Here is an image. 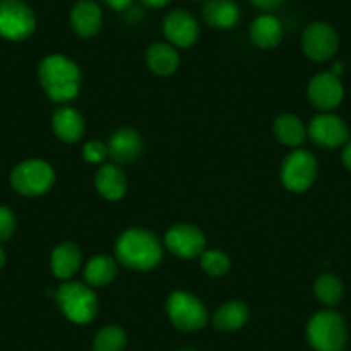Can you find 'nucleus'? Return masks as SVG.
Wrapping results in <instances>:
<instances>
[{"label": "nucleus", "mask_w": 351, "mask_h": 351, "mask_svg": "<svg viewBox=\"0 0 351 351\" xmlns=\"http://www.w3.org/2000/svg\"><path fill=\"white\" fill-rule=\"evenodd\" d=\"M162 256L160 239L148 229H126L116 241V260L131 271H152L162 262Z\"/></svg>", "instance_id": "1"}, {"label": "nucleus", "mask_w": 351, "mask_h": 351, "mask_svg": "<svg viewBox=\"0 0 351 351\" xmlns=\"http://www.w3.org/2000/svg\"><path fill=\"white\" fill-rule=\"evenodd\" d=\"M38 80L50 100L66 104L76 99L81 88V71L69 57L52 53L38 66Z\"/></svg>", "instance_id": "2"}, {"label": "nucleus", "mask_w": 351, "mask_h": 351, "mask_svg": "<svg viewBox=\"0 0 351 351\" xmlns=\"http://www.w3.org/2000/svg\"><path fill=\"white\" fill-rule=\"evenodd\" d=\"M56 302L62 315L77 326L92 322L97 315V308H99L93 288L83 285V282H64L56 291Z\"/></svg>", "instance_id": "3"}, {"label": "nucleus", "mask_w": 351, "mask_h": 351, "mask_svg": "<svg viewBox=\"0 0 351 351\" xmlns=\"http://www.w3.org/2000/svg\"><path fill=\"white\" fill-rule=\"evenodd\" d=\"M306 339L315 351H343L348 341L346 324L334 310L317 312L306 326Z\"/></svg>", "instance_id": "4"}, {"label": "nucleus", "mask_w": 351, "mask_h": 351, "mask_svg": "<svg viewBox=\"0 0 351 351\" xmlns=\"http://www.w3.org/2000/svg\"><path fill=\"white\" fill-rule=\"evenodd\" d=\"M56 183V171L42 158H28L12 169L11 184L23 197H42Z\"/></svg>", "instance_id": "5"}, {"label": "nucleus", "mask_w": 351, "mask_h": 351, "mask_svg": "<svg viewBox=\"0 0 351 351\" xmlns=\"http://www.w3.org/2000/svg\"><path fill=\"white\" fill-rule=\"evenodd\" d=\"M167 315L176 329L195 332L207 326V306L188 291H172L167 298Z\"/></svg>", "instance_id": "6"}, {"label": "nucleus", "mask_w": 351, "mask_h": 351, "mask_svg": "<svg viewBox=\"0 0 351 351\" xmlns=\"http://www.w3.org/2000/svg\"><path fill=\"white\" fill-rule=\"evenodd\" d=\"M36 29L33 9L23 0H0V36L11 42H23Z\"/></svg>", "instance_id": "7"}, {"label": "nucleus", "mask_w": 351, "mask_h": 351, "mask_svg": "<svg viewBox=\"0 0 351 351\" xmlns=\"http://www.w3.org/2000/svg\"><path fill=\"white\" fill-rule=\"evenodd\" d=\"M317 158L306 150H295L282 160L281 183L293 193H305L317 178Z\"/></svg>", "instance_id": "8"}, {"label": "nucleus", "mask_w": 351, "mask_h": 351, "mask_svg": "<svg viewBox=\"0 0 351 351\" xmlns=\"http://www.w3.org/2000/svg\"><path fill=\"white\" fill-rule=\"evenodd\" d=\"M164 245L172 255L183 260L200 258L207 246L204 231L193 224H176L167 229L164 236Z\"/></svg>", "instance_id": "9"}, {"label": "nucleus", "mask_w": 351, "mask_h": 351, "mask_svg": "<svg viewBox=\"0 0 351 351\" xmlns=\"http://www.w3.org/2000/svg\"><path fill=\"white\" fill-rule=\"evenodd\" d=\"M337 47H339V38L336 29L329 23H312L303 32L302 49L310 60L326 62L337 52Z\"/></svg>", "instance_id": "10"}, {"label": "nucleus", "mask_w": 351, "mask_h": 351, "mask_svg": "<svg viewBox=\"0 0 351 351\" xmlns=\"http://www.w3.org/2000/svg\"><path fill=\"white\" fill-rule=\"evenodd\" d=\"M162 32H164L167 42L176 49H190L200 36V26L188 11L174 9L164 18Z\"/></svg>", "instance_id": "11"}, {"label": "nucleus", "mask_w": 351, "mask_h": 351, "mask_svg": "<svg viewBox=\"0 0 351 351\" xmlns=\"http://www.w3.org/2000/svg\"><path fill=\"white\" fill-rule=\"evenodd\" d=\"M306 95H308L310 104L315 109L332 110L341 104L344 95L343 84H341L339 77L334 76L332 73H320L310 80L308 88H306Z\"/></svg>", "instance_id": "12"}, {"label": "nucleus", "mask_w": 351, "mask_h": 351, "mask_svg": "<svg viewBox=\"0 0 351 351\" xmlns=\"http://www.w3.org/2000/svg\"><path fill=\"white\" fill-rule=\"evenodd\" d=\"M306 134L322 148H337L348 141V128L341 117L334 114H319L308 124Z\"/></svg>", "instance_id": "13"}, {"label": "nucleus", "mask_w": 351, "mask_h": 351, "mask_svg": "<svg viewBox=\"0 0 351 351\" xmlns=\"http://www.w3.org/2000/svg\"><path fill=\"white\" fill-rule=\"evenodd\" d=\"M109 157L116 164H131L138 160L143 152V140L141 134L133 128H119L110 134L107 141Z\"/></svg>", "instance_id": "14"}, {"label": "nucleus", "mask_w": 351, "mask_h": 351, "mask_svg": "<svg viewBox=\"0 0 351 351\" xmlns=\"http://www.w3.org/2000/svg\"><path fill=\"white\" fill-rule=\"evenodd\" d=\"M69 21L77 36H81V38H93V36L99 35L100 28H102V9L93 0H80L71 9Z\"/></svg>", "instance_id": "15"}, {"label": "nucleus", "mask_w": 351, "mask_h": 351, "mask_svg": "<svg viewBox=\"0 0 351 351\" xmlns=\"http://www.w3.org/2000/svg\"><path fill=\"white\" fill-rule=\"evenodd\" d=\"M81 262H83V253H81L80 246L73 241L59 243L50 255L52 274L60 281H69L80 271Z\"/></svg>", "instance_id": "16"}, {"label": "nucleus", "mask_w": 351, "mask_h": 351, "mask_svg": "<svg viewBox=\"0 0 351 351\" xmlns=\"http://www.w3.org/2000/svg\"><path fill=\"white\" fill-rule=\"evenodd\" d=\"M282 36H285V26L276 16L269 14V12L253 19L252 26H250V38H252L253 45L258 49H276L282 42Z\"/></svg>", "instance_id": "17"}, {"label": "nucleus", "mask_w": 351, "mask_h": 351, "mask_svg": "<svg viewBox=\"0 0 351 351\" xmlns=\"http://www.w3.org/2000/svg\"><path fill=\"white\" fill-rule=\"evenodd\" d=\"M52 130L64 143H77L84 134V119L76 109L62 106L53 112Z\"/></svg>", "instance_id": "18"}, {"label": "nucleus", "mask_w": 351, "mask_h": 351, "mask_svg": "<svg viewBox=\"0 0 351 351\" xmlns=\"http://www.w3.org/2000/svg\"><path fill=\"white\" fill-rule=\"evenodd\" d=\"M202 18L210 28L231 29L239 23L241 11L234 0H207L202 9Z\"/></svg>", "instance_id": "19"}, {"label": "nucleus", "mask_w": 351, "mask_h": 351, "mask_svg": "<svg viewBox=\"0 0 351 351\" xmlns=\"http://www.w3.org/2000/svg\"><path fill=\"white\" fill-rule=\"evenodd\" d=\"M95 188L109 202H117L126 195L128 181L124 172L116 164H104L95 176Z\"/></svg>", "instance_id": "20"}, {"label": "nucleus", "mask_w": 351, "mask_h": 351, "mask_svg": "<svg viewBox=\"0 0 351 351\" xmlns=\"http://www.w3.org/2000/svg\"><path fill=\"white\" fill-rule=\"evenodd\" d=\"M145 60H147V66L150 67L152 73L158 74V76L174 74L181 62L178 49L169 42H157L148 47L147 52H145Z\"/></svg>", "instance_id": "21"}, {"label": "nucleus", "mask_w": 351, "mask_h": 351, "mask_svg": "<svg viewBox=\"0 0 351 351\" xmlns=\"http://www.w3.org/2000/svg\"><path fill=\"white\" fill-rule=\"evenodd\" d=\"M116 276L117 260L104 253L92 256L84 267V279H86V285L92 288H106L116 279Z\"/></svg>", "instance_id": "22"}, {"label": "nucleus", "mask_w": 351, "mask_h": 351, "mask_svg": "<svg viewBox=\"0 0 351 351\" xmlns=\"http://www.w3.org/2000/svg\"><path fill=\"white\" fill-rule=\"evenodd\" d=\"M250 310L248 306L243 302L238 300H232V302L224 303L217 312L214 313V327L222 332H232V330H238L248 322Z\"/></svg>", "instance_id": "23"}, {"label": "nucleus", "mask_w": 351, "mask_h": 351, "mask_svg": "<svg viewBox=\"0 0 351 351\" xmlns=\"http://www.w3.org/2000/svg\"><path fill=\"white\" fill-rule=\"evenodd\" d=\"M274 134L286 147H300L306 138V128L295 114H281L274 121Z\"/></svg>", "instance_id": "24"}, {"label": "nucleus", "mask_w": 351, "mask_h": 351, "mask_svg": "<svg viewBox=\"0 0 351 351\" xmlns=\"http://www.w3.org/2000/svg\"><path fill=\"white\" fill-rule=\"evenodd\" d=\"M313 293L317 300L327 306H334L343 300L344 286L341 279L334 274H322L313 285Z\"/></svg>", "instance_id": "25"}, {"label": "nucleus", "mask_w": 351, "mask_h": 351, "mask_svg": "<svg viewBox=\"0 0 351 351\" xmlns=\"http://www.w3.org/2000/svg\"><path fill=\"white\" fill-rule=\"evenodd\" d=\"M126 343L128 336L123 327L107 326L100 329L93 339V351H123Z\"/></svg>", "instance_id": "26"}, {"label": "nucleus", "mask_w": 351, "mask_h": 351, "mask_svg": "<svg viewBox=\"0 0 351 351\" xmlns=\"http://www.w3.org/2000/svg\"><path fill=\"white\" fill-rule=\"evenodd\" d=\"M200 265L210 278H222L231 269V260L221 250H205L200 255Z\"/></svg>", "instance_id": "27"}, {"label": "nucleus", "mask_w": 351, "mask_h": 351, "mask_svg": "<svg viewBox=\"0 0 351 351\" xmlns=\"http://www.w3.org/2000/svg\"><path fill=\"white\" fill-rule=\"evenodd\" d=\"M109 157V150H107V143L100 140H92L84 143L83 147V158L88 164H102L106 158Z\"/></svg>", "instance_id": "28"}, {"label": "nucleus", "mask_w": 351, "mask_h": 351, "mask_svg": "<svg viewBox=\"0 0 351 351\" xmlns=\"http://www.w3.org/2000/svg\"><path fill=\"white\" fill-rule=\"evenodd\" d=\"M16 231L14 212L8 207H0V241L11 238Z\"/></svg>", "instance_id": "29"}, {"label": "nucleus", "mask_w": 351, "mask_h": 351, "mask_svg": "<svg viewBox=\"0 0 351 351\" xmlns=\"http://www.w3.org/2000/svg\"><path fill=\"white\" fill-rule=\"evenodd\" d=\"M107 4V8L112 9L114 12H126L130 9H133L134 0H104Z\"/></svg>", "instance_id": "30"}, {"label": "nucleus", "mask_w": 351, "mask_h": 351, "mask_svg": "<svg viewBox=\"0 0 351 351\" xmlns=\"http://www.w3.org/2000/svg\"><path fill=\"white\" fill-rule=\"evenodd\" d=\"M250 2L253 4V8L260 9V11L271 12L274 9H278L285 0H250Z\"/></svg>", "instance_id": "31"}, {"label": "nucleus", "mask_w": 351, "mask_h": 351, "mask_svg": "<svg viewBox=\"0 0 351 351\" xmlns=\"http://www.w3.org/2000/svg\"><path fill=\"white\" fill-rule=\"evenodd\" d=\"M341 158H343L344 167H346L348 171H351V141H346V143H344L343 155H341Z\"/></svg>", "instance_id": "32"}, {"label": "nucleus", "mask_w": 351, "mask_h": 351, "mask_svg": "<svg viewBox=\"0 0 351 351\" xmlns=\"http://www.w3.org/2000/svg\"><path fill=\"white\" fill-rule=\"evenodd\" d=\"M147 8H152V9H162L165 8V5L171 2V0H141Z\"/></svg>", "instance_id": "33"}, {"label": "nucleus", "mask_w": 351, "mask_h": 351, "mask_svg": "<svg viewBox=\"0 0 351 351\" xmlns=\"http://www.w3.org/2000/svg\"><path fill=\"white\" fill-rule=\"evenodd\" d=\"M343 69H344V67H343V62H339V60H337V62L334 64V67H332V71H330V73H332L334 76L339 77V74L343 73Z\"/></svg>", "instance_id": "34"}, {"label": "nucleus", "mask_w": 351, "mask_h": 351, "mask_svg": "<svg viewBox=\"0 0 351 351\" xmlns=\"http://www.w3.org/2000/svg\"><path fill=\"white\" fill-rule=\"evenodd\" d=\"M4 263H5V252H4V248L0 246V269L4 267Z\"/></svg>", "instance_id": "35"}, {"label": "nucleus", "mask_w": 351, "mask_h": 351, "mask_svg": "<svg viewBox=\"0 0 351 351\" xmlns=\"http://www.w3.org/2000/svg\"><path fill=\"white\" fill-rule=\"evenodd\" d=\"M181 351H195V350H181Z\"/></svg>", "instance_id": "36"}]
</instances>
